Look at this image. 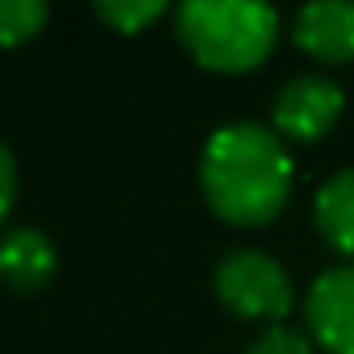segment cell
Instances as JSON below:
<instances>
[{"label": "cell", "mask_w": 354, "mask_h": 354, "mask_svg": "<svg viewBox=\"0 0 354 354\" xmlns=\"http://www.w3.org/2000/svg\"><path fill=\"white\" fill-rule=\"evenodd\" d=\"M201 192L230 225H267L292 196V154L271 125L230 121L201 154Z\"/></svg>", "instance_id": "6da1fadb"}, {"label": "cell", "mask_w": 354, "mask_h": 354, "mask_svg": "<svg viewBox=\"0 0 354 354\" xmlns=\"http://www.w3.org/2000/svg\"><path fill=\"white\" fill-rule=\"evenodd\" d=\"M175 34L209 71H254L279 38V13L250 0H188L175 9Z\"/></svg>", "instance_id": "7a4b0ae2"}, {"label": "cell", "mask_w": 354, "mask_h": 354, "mask_svg": "<svg viewBox=\"0 0 354 354\" xmlns=\"http://www.w3.org/2000/svg\"><path fill=\"white\" fill-rule=\"evenodd\" d=\"M213 292L230 313L267 325H279L296 304L292 275L267 250H230L213 271Z\"/></svg>", "instance_id": "3957f363"}, {"label": "cell", "mask_w": 354, "mask_h": 354, "mask_svg": "<svg viewBox=\"0 0 354 354\" xmlns=\"http://www.w3.org/2000/svg\"><path fill=\"white\" fill-rule=\"evenodd\" d=\"M342 104H346V96H342L337 80H329L321 71H304V75H292L279 88L271 121H275L279 138L317 142L333 129V121L342 117Z\"/></svg>", "instance_id": "277c9868"}, {"label": "cell", "mask_w": 354, "mask_h": 354, "mask_svg": "<svg viewBox=\"0 0 354 354\" xmlns=\"http://www.w3.org/2000/svg\"><path fill=\"white\" fill-rule=\"evenodd\" d=\"M308 337L329 354H354V263L329 267L304 296Z\"/></svg>", "instance_id": "5b68a950"}, {"label": "cell", "mask_w": 354, "mask_h": 354, "mask_svg": "<svg viewBox=\"0 0 354 354\" xmlns=\"http://www.w3.org/2000/svg\"><path fill=\"white\" fill-rule=\"evenodd\" d=\"M292 42L317 63H354V5H304L292 21Z\"/></svg>", "instance_id": "8992f818"}, {"label": "cell", "mask_w": 354, "mask_h": 354, "mask_svg": "<svg viewBox=\"0 0 354 354\" xmlns=\"http://www.w3.org/2000/svg\"><path fill=\"white\" fill-rule=\"evenodd\" d=\"M55 267H59V250L38 225H13L0 234V279L9 288L34 292L55 275Z\"/></svg>", "instance_id": "52a82bcc"}, {"label": "cell", "mask_w": 354, "mask_h": 354, "mask_svg": "<svg viewBox=\"0 0 354 354\" xmlns=\"http://www.w3.org/2000/svg\"><path fill=\"white\" fill-rule=\"evenodd\" d=\"M313 217H317L321 238L333 250L350 254V263H354V167L337 171L333 180L321 184L317 205H313Z\"/></svg>", "instance_id": "ba28073f"}, {"label": "cell", "mask_w": 354, "mask_h": 354, "mask_svg": "<svg viewBox=\"0 0 354 354\" xmlns=\"http://www.w3.org/2000/svg\"><path fill=\"white\" fill-rule=\"evenodd\" d=\"M50 9L42 0H0V46L30 42L46 26Z\"/></svg>", "instance_id": "9c48e42d"}, {"label": "cell", "mask_w": 354, "mask_h": 354, "mask_svg": "<svg viewBox=\"0 0 354 354\" xmlns=\"http://www.w3.org/2000/svg\"><path fill=\"white\" fill-rule=\"evenodd\" d=\"M96 13H100L113 30H121V34H138L142 26H150L154 17H162L167 5H162V0H100Z\"/></svg>", "instance_id": "30bf717a"}, {"label": "cell", "mask_w": 354, "mask_h": 354, "mask_svg": "<svg viewBox=\"0 0 354 354\" xmlns=\"http://www.w3.org/2000/svg\"><path fill=\"white\" fill-rule=\"evenodd\" d=\"M246 354H313V337L296 325H267L250 337Z\"/></svg>", "instance_id": "8fae6325"}, {"label": "cell", "mask_w": 354, "mask_h": 354, "mask_svg": "<svg viewBox=\"0 0 354 354\" xmlns=\"http://www.w3.org/2000/svg\"><path fill=\"white\" fill-rule=\"evenodd\" d=\"M13 196H17V162H13V150L0 142V221H5Z\"/></svg>", "instance_id": "7c38bea8"}]
</instances>
